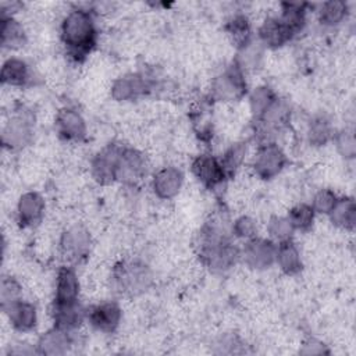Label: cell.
Instances as JSON below:
<instances>
[{
  "mask_svg": "<svg viewBox=\"0 0 356 356\" xmlns=\"http://www.w3.org/2000/svg\"><path fill=\"white\" fill-rule=\"evenodd\" d=\"M61 39L76 60L85 57L96 43V25L90 11L76 8L67 14L61 24Z\"/></svg>",
  "mask_w": 356,
  "mask_h": 356,
  "instance_id": "obj_1",
  "label": "cell"
},
{
  "mask_svg": "<svg viewBox=\"0 0 356 356\" xmlns=\"http://www.w3.org/2000/svg\"><path fill=\"white\" fill-rule=\"evenodd\" d=\"M246 92V82L242 67L236 63L227 68L213 81L211 95L217 100L231 102L242 97Z\"/></svg>",
  "mask_w": 356,
  "mask_h": 356,
  "instance_id": "obj_2",
  "label": "cell"
},
{
  "mask_svg": "<svg viewBox=\"0 0 356 356\" xmlns=\"http://www.w3.org/2000/svg\"><path fill=\"white\" fill-rule=\"evenodd\" d=\"M114 278L120 291L129 293L143 291L150 282L149 270L140 263H122L117 266Z\"/></svg>",
  "mask_w": 356,
  "mask_h": 356,
  "instance_id": "obj_3",
  "label": "cell"
},
{
  "mask_svg": "<svg viewBox=\"0 0 356 356\" xmlns=\"http://www.w3.org/2000/svg\"><path fill=\"white\" fill-rule=\"evenodd\" d=\"M285 163L284 152L274 143H266L259 149L253 167L260 178L270 179L281 172Z\"/></svg>",
  "mask_w": 356,
  "mask_h": 356,
  "instance_id": "obj_4",
  "label": "cell"
},
{
  "mask_svg": "<svg viewBox=\"0 0 356 356\" xmlns=\"http://www.w3.org/2000/svg\"><path fill=\"white\" fill-rule=\"evenodd\" d=\"M121 149L110 146L102 150L92 160V175L99 184H110L117 179Z\"/></svg>",
  "mask_w": 356,
  "mask_h": 356,
  "instance_id": "obj_5",
  "label": "cell"
},
{
  "mask_svg": "<svg viewBox=\"0 0 356 356\" xmlns=\"http://www.w3.org/2000/svg\"><path fill=\"white\" fill-rule=\"evenodd\" d=\"M61 252L70 261H79L83 259L90 248L89 232L81 227L75 225L67 229L61 236Z\"/></svg>",
  "mask_w": 356,
  "mask_h": 356,
  "instance_id": "obj_6",
  "label": "cell"
},
{
  "mask_svg": "<svg viewBox=\"0 0 356 356\" xmlns=\"http://www.w3.org/2000/svg\"><path fill=\"white\" fill-rule=\"evenodd\" d=\"M192 171L195 177L207 188H217L227 178L221 161L210 154H202L196 157L192 164Z\"/></svg>",
  "mask_w": 356,
  "mask_h": 356,
  "instance_id": "obj_7",
  "label": "cell"
},
{
  "mask_svg": "<svg viewBox=\"0 0 356 356\" xmlns=\"http://www.w3.org/2000/svg\"><path fill=\"white\" fill-rule=\"evenodd\" d=\"M277 246L267 239L252 238L243 248V259L253 268H266L275 261Z\"/></svg>",
  "mask_w": 356,
  "mask_h": 356,
  "instance_id": "obj_8",
  "label": "cell"
},
{
  "mask_svg": "<svg viewBox=\"0 0 356 356\" xmlns=\"http://www.w3.org/2000/svg\"><path fill=\"white\" fill-rule=\"evenodd\" d=\"M32 136V124L26 115L13 117L3 128V143L10 149L22 147Z\"/></svg>",
  "mask_w": 356,
  "mask_h": 356,
  "instance_id": "obj_9",
  "label": "cell"
},
{
  "mask_svg": "<svg viewBox=\"0 0 356 356\" xmlns=\"http://www.w3.org/2000/svg\"><path fill=\"white\" fill-rule=\"evenodd\" d=\"M90 324L103 332L114 331L121 321V309L114 302L100 303L88 313Z\"/></svg>",
  "mask_w": 356,
  "mask_h": 356,
  "instance_id": "obj_10",
  "label": "cell"
},
{
  "mask_svg": "<svg viewBox=\"0 0 356 356\" xmlns=\"http://www.w3.org/2000/svg\"><path fill=\"white\" fill-rule=\"evenodd\" d=\"M57 132L67 140H79L86 134V124L82 115L72 108H63L56 118Z\"/></svg>",
  "mask_w": 356,
  "mask_h": 356,
  "instance_id": "obj_11",
  "label": "cell"
},
{
  "mask_svg": "<svg viewBox=\"0 0 356 356\" xmlns=\"http://www.w3.org/2000/svg\"><path fill=\"white\" fill-rule=\"evenodd\" d=\"M184 182V175L177 167H164L159 170L153 178L154 193L160 199L174 197Z\"/></svg>",
  "mask_w": 356,
  "mask_h": 356,
  "instance_id": "obj_12",
  "label": "cell"
},
{
  "mask_svg": "<svg viewBox=\"0 0 356 356\" xmlns=\"http://www.w3.org/2000/svg\"><path fill=\"white\" fill-rule=\"evenodd\" d=\"M18 220L24 227H32L42 220L44 213V200L36 192L24 193L17 206Z\"/></svg>",
  "mask_w": 356,
  "mask_h": 356,
  "instance_id": "obj_13",
  "label": "cell"
},
{
  "mask_svg": "<svg viewBox=\"0 0 356 356\" xmlns=\"http://www.w3.org/2000/svg\"><path fill=\"white\" fill-rule=\"evenodd\" d=\"M146 170L145 157L135 149H121L117 178L134 182L139 179Z\"/></svg>",
  "mask_w": 356,
  "mask_h": 356,
  "instance_id": "obj_14",
  "label": "cell"
},
{
  "mask_svg": "<svg viewBox=\"0 0 356 356\" xmlns=\"http://www.w3.org/2000/svg\"><path fill=\"white\" fill-rule=\"evenodd\" d=\"M79 282L75 271L71 267H61L56 278V303H72L78 302Z\"/></svg>",
  "mask_w": 356,
  "mask_h": 356,
  "instance_id": "obj_15",
  "label": "cell"
},
{
  "mask_svg": "<svg viewBox=\"0 0 356 356\" xmlns=\"http://www.w3.org/2000/svg\"><path fill=\"white\" fill-rule=\"evenodd\" d=\"M147 89V82L142 75L131 74L118 78L111 88V96L115 100H132L143 95Z\"/></svg>",
  "mask_w": 356,
  "mask_h": 356,
  "instance_id": "obj_16",
  "label": "cell"
},
{
  "mask_svg": "<svg viewBox=\"0 0 356 356\" xmlns=\"http://www.w3.org/2000/svg\"><path fill=\"white\" fill-rule=\"evenodd\" d=\"M83 310L78 302L72 303H53L54 327L71 331L76 328L83 318Z\"/></svg>",
  "mask_w": 356,
  "mask_h": 356,
  "instance_id": "obj_17",
  "label": "cell"
},
{
  "mask_svg": "<svg viewBox=\"0 0 356 356\" xmlns=\"http://www.w3.org/2000/svg\"><path fill=\"white\" fill-rule=\"evenodd\" d=\"M13 325L19 331H28L36 324V309L32 303L24 300H15L10 306L4 307Z\"/></svg>",
  "mask_w": 356,
  "mask_h": 356,
  "instance_id": "obj_18",
  "label": "cell"
},
{
  "mask_svg": "<svg viewBox=\"0 0 356 356\" xmlns=\"http://www.w3.org/2000/svg\"><path fill=\"white\" fill-rule=\"evenodd\" d=\"M71 345L70 331L54 327L53 330L43 334L39 339L38 349L43 355H63Z\"/></svg>",
  "mask_w": 356,
  "mask_h": 356,
  "instance_id": "obj_19",
  "label": "cell"
},
{
  "mask_svg": "<svg viewBox=\"0 0 356 356\" xmlns=\"http://www.w3.org/2000/svg\"><path fill=\"white\" fill-rule=\"evenodd\" d=\"M275 261L285 274H296L300 271L302 260L298 248L291 239L281 241L277 246Z\"/></svg>",
  "mask_w": 356,
  "mask_h": 356,
  "instance_id": "obj_20",
  "label": "cell"
},
{
  "mask_svg": "<svg viewBox=\"0 0 356 356\" xmlns=\"http://www.w3.org/2000/svg\"><path fill=\"white\" fill-rule=\"evenodd\" d=\"M260 40L268 47H280L286 43L292 35L280 21V18H268L259 29Z\"/></svg>",
  "mask_w": 356,
  "mask_h": 356,
  "instance_id": "obj_21",
  "label": "cell"
},
{
  "mask_svg": "<svg viewBox=\"0 0 356 356\" xmlns=\"http://www.w3.org/2000/svg\"><path fill=\"white\" fill-rule=\"evenodd\" d=\"M29 81V68L19 58H8L1 68V82L11 86H22Z\"/></svg>",
  "mask_w": 356,
  "mask_h": 356,
  "instance_id": "obj_22",
  "label": "cell"
},
{
  "mask_svg": "<svg viewBox=\"0 0 356 356\" xmlns=\"http://www.w3.org/2000/svg\"><path fill=\"white\" fill-rule=\"evenodd\" d=\"M331 221L345 229H352L356 222V206L353 199L343 197L338 199L332 210L328 213Z\"/></svg>",
  "mask_w": 356,
  "mask_h": 356,
  "instance_id": "obj_23",
  "label": "cell"
},
{
  "mask_svg": "<svg viewBox=\"0 0 356 356\" xmlns=\"http://www.w3.org/2000/svg\"><path fill=\"white\" fill-rule=\"evenodd\" d=\"M25 43V32L13 17H4L1 22V44L8 49H17Z\"/></svg>",
  "mask_w": 356,
  "mask_h": 356,
  "instance_id": "obj_24",
  "label": "cell"
},
{
  "mask_svg": "<svg viewBox=\"0 0 356 356\" xmlns=\"http://www.w3.org/2000/svg\"><path fill=\"white\" fill-rule=\"evenodd\" d=\"M260 120L267 128H280L285 125L289 120V104L285 100L275 99L260 115Z\"/></svg>",
  "mask_w": 356,
  "mask_h": 356,
  "instance_id": "obj_25",
  "label": "cell"
},
{
  "mask_svg": "<svg viewBox=\"0 0 356 356\" xmlns=\"http://www.w3.org/2000/svg\"><path fill=\"white\" fill-rule=\"evenodd\" d=\"M280 21L285 25L289 33L293 36L299 32L305 24V4L285 3Z\"/></svg>",
  "mask_w": 356,
  "mask_h": 356,
  "instance_id": "obj_26",
  "label": "cell"
},
{
  "mask_svg": "<svg viewBox=\"0 0 356 356\" xmlns=\"http://www.w3.org/2000/svg\"><path fill=\"white\" fill-rule=\"evenodd\" d=\"M227 32L231 42L239 49H243L250 43V25L243 15L234 17L227 25Z\"/></svg>",
  "mask_w": 356,
  "mask_h": 356,
  "instance_id": "obj_27",
  "label": "cell"
},
{
  "mask_svg": "<svg viewBox=\"0 0 356 356\" xmlns=\"http://www.w3.org/2000/svg\"><path fill=\"white\" fill-rule=\"evenodd\" d=\"M331 138H334L331 122L324 115L314 117L309 124V139L313 145H325Z\"/></svg>",
  "mask_w": 356,
  "mask_h": 356,
  "instance_id": "obj_28",
  "label": "cell"
},
{
  "mask_svg": "<svg viewBox=\"0 0 356 356\" xmlns=\"http://www.w3.org/2000/svg\"><path fill=\"white\" fill-rule=\"evenodd\" d=\"M348 13V6L341 0L325 1L320 8V21L324 25H337L339 24Z\"/></svg>",
  "mask_w": 356,
  "mask_h": 356,
  "instance_id": "obj_29",
  "label": "cell"
},
{
  "mask_svg": "<svg viewBox=\"0 0 356 356\" xmlns=\"http://www.w3.org/2000/svg\"><path fill=\"white\" fill-rule=\"evenodd\" d=\"M286 218L289 220L293 229L305 231L313 224L314 210L309 204H298L289 211Z\"/></svg>",
  "mask_w": 356,
  "mask_h": 356,
  "instance_id": "obj_30",
  "label": "cell"
},
{
  "mask_svg": "<svg viewBox=\"0 0 356 356\" xmlns=\"http://www.w3.org/2000/svg\"><path fill=\"white\" fill-rule=\"evenodd\" d=\"M245 153H246V146L243 143H235L225 152L221 160V164L227 177L234 174L239 168V165L245 159Z\"/></svg>",
  "mask_w": 356,
  "mask_h": 356,
  "instance_id": "obj_31",
  "label": "cell"
},
{
  "mask_svg": "<svg viewBox=\"0 0 356 356\" xmlns=\"http://www.w3.org/2000/svg\"><path fill=\"white\" fill-rule=\"evenodd\" d=\"M275 100L274 93L271 92V89L266 88V86H260L256 88L250 96V108L252 113L256 117H260L267 108L268 106Z\"/></svg>",
  "mask_w": 356,
  "mask_h": 356,
  "instance_id": "obj_32",
  "label": "cell"
},
{
  "mask_svg": "<svg viewBox=\"0 0 356 356\" xmlns=\"http://www.w3.org/2000/svg\"><path fill=\"white\" fill-rule=\"evenodd\" d=\"M267 229H268V234L280 242L291 239V235L293 232V227L291 225L289 220L284 217H273L268 222Z\"/></svg>",
  "mask_w": 356,
  "mask_h": 356,
  "instance_id": "obj_33",
  "label": "cell"
},
{
  "mask_svg": "<svg viewBox=\"0 0 356 356\" xmlns=\"http://www.w3.org/2000/svg\"><path fill=\"white\" fill-rule=\"evenodd\" d=\"M337 200H338V197L332 191L321 189L314 195L312 209L314 210V213L328 214L332 210V207L335 206Z\"/></svg>",
  "mask_w": 356,
  "mask_h": 356,
  "instance_id": "obj_34",
  "label": "cell"
},
{
  "mask_svg": "<svg viewBox=\"0 0 356 356\" xmlns=\"http://www.w3.org/2000/svg\"><path fill=\"white\" fill-rule=\"evenodd\" d=\"M335 143L338 152L346 157V159H353L356 153V140L355 135L352 131H342L335 136Z\"/></svg>",
  "mask_w": 356,
  "mask_h": 356,
  "instance_id": "obj_35",
  "label": "cell"
},
{
  "mask_svg": "<svg viewBox=\"0 0 356 356\" xmlns=\"http://www.w3.org/2000/svg\"><path fill=\"white\" fill-rule=\"evenodd\" d=\"M19 293H21L19 285L13 278H3L1 289H0L3 309L14 303L15 300H19Z\"/></svg>",
  "mask_w": 356,
  "mask_h": 356,
  "instance_id": "obj_36",
  "label": "cell"
},
{
  "mask_svg": "<svg viewBox=\"0 0 356 356\" xmlns=\"http://www.w3.org/2000/svg\"><path fill=\"white\" fill-rule=\"evenodd\" d=\"M232 231L235 232L236 236H241V238H253L254 231H256L254 221H253L250 217H248V216H242V217H239V218L234 222Z\"/></svg>",
  "mask_w": 356,
  "mask_h": 356,
  "instance_id": "obj_37",
  "label": "cell"
},
{
  "mask_svg": "<svg viewBox=\"0 0 356 356\" xmlns=\"http://www.w3.org/2000/svg\"><path fill=\"white\" fill-rule=\"evenodd\" d=\"M325 348L324 345L318 343V342H309L307 345H303V349L300 350V353H305V355H321V353H325Z\"/></svg>",
  "mask_w": 356,
  "mask_h": 356,
  "instance_id": "obj_38",
  "label": "cell"
}]
</instances>
